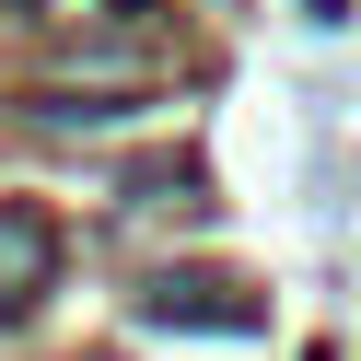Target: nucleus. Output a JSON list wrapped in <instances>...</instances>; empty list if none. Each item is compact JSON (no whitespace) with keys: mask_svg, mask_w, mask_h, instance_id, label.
Returning a JSON list of instances; mask_svg holds the SVG:
<instances>
[{"mask_svg":"<svg viewBox=\"0 0 361 361\" xmlns=\"http://www.w3.org/2000/svg\"><path fill=\"white\" fill-rule=\"evenodd\" d=\"M47 268H59V221L35 198H0V314L47 303Z\"/></svg>","mask_w":361,"mask_h":361,"instance_id":"obj_1","label":"nucleus"}]
</instances>
